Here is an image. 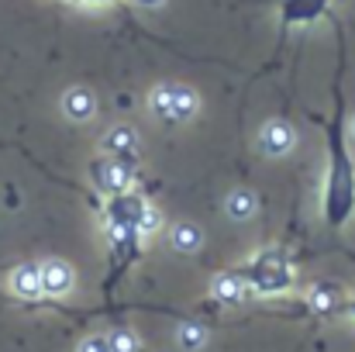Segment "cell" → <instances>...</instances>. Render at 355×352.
Segmentation results:
<instances>
[{"instance_id": "1", "label": "cell", "mask_w": 355, "mask_h": 352, "mask_svg": "<svg viewBox=\"0 0 355 352\" xmlns=\"http://www.w3.org/2000/svg\"><path fill=\"white\" fill-rule=\"evenodd\" d=\"M338 38V69L331 80V117L324 121V145H328V173H324V225L342 232L355 218V159L349 149V104H345V31L335 21Z\"/></svg>"}, {"instance_id": "2", "label": "cell", "mask_w": 355, "mask_h": 352, "mask_svg": "<svg viewBox=\"0 0 355 352\" xmlns=\"http://www.w3.org/2000/svg\"><path fill=\"white\" fill-rule=\"evenodd\" d=\"M235 273L245 283V290H255V294H283L293 283V266H290L283 249L255 252L245 266H238Z\"/></svg>"}, {"instance_id": "3", "label": "cell", "mask_w": 355, "mask_h": 352, "mask_svg": "<svg viewBox=\"0 0 355 352\" xmlns=\"http://www.w3.org/2000/svg\"><path fill=\"white\" fill-rule=\"evenodd\" d=\"M104 225L107 228H138L148 232L155 225V211L148 208V201L138 190H121L111 194L104 204Z\"/></svg>"}, {"instance_id": "4", "label": "cell", "mask_w": 355, "mask_h": 352, "mask_svg": "<svg viewBox=\"0 0 355 352\" xmlns=\"http://www.w3.org/2000/svg\"><path fill=\"white\" fill-rule=\"evenodd\" d=\"M141 235L138 228H107V255H111V273L114 280L128 273V266H135V259L141 255Z\"/></svg>"}, {"instance_id": "5", "label": "cell", "mask_w": 355, "mask_h": 352, "mask_svg": "<svg viewBox=\"0 0 355 352\" xmlns=\"http://www.w3.org/2000/svg\"><path fill=\"white\" fill-rule=\"evenodd\" d=\"M131 176H135V162H131V159L107 156V159H97V162H94V180H97V187H101L107 197H111V194H121V190H131V187H128Z\"/></svg>"}, {"instance_id": "6", "label": "cell", "mask_w": 355, "mask_h": 352, "mask_svg": "<svg viewBox=\"0 0 355 352\" xmlns=\"http://www.w3.org/2000/svg\"><path fill=\"white\" fill-rule=\"evenodd\" d=\"M328 7H331V0H276L279 31H290L297 24H311V21L324 17Z\"/></svg>"}, {"instance_id": "7", "label": "cell", "mask_w": 355, "mask_h": 352, "mask_svg": "<svg viewBox=\"0 0 355 352\" xmlns=\"http://www.w3.org/2000/svg\"><path fill=\"white\" fill-rule=\"evenodd\" d=\"M155 115L166 121H183L193 115V94L180 90V87H166L155 94Z\"/></svg>"}, {"instance_id": "8", "label": "cell", "mask_w": 355, "mask_h": 352, "mask_svg": "<svg viewBox=\"0 0 355 352\" xmlns=\"http://www.w3.org/2000/svg\"><path fill=\"white\" fill-rule=\"evenodd\" d=\"M69 290H73V269H69L66 262H59V259L42 262V294L62 297V294H69Z\"/></svg>"}, {"instance_id": "9", "label": "cell", "mask_w": 355, "mask_h": 352, "mask_svg": "<svg viewBox=\"0 0 355 352\" xmlns=\"http://www.w3.org/2000/svg\"><path fill=\"white\" fill-rule=\"evenodd\" d=\"M10 290L21 297V301H38L42 297V266H17L10 273Z\"/></svg>"}, {"instance_id": "10", "label": "cell", "mask_w": 355, "mask_h": 352, "mask_svg": "<svg viewBox=\"0 0 355 352\" xmlns=\"http://www.w3.org/2000/svg\"><path fill=\"white\" fill-rule=\"evenodd\" d=\"M94 111H97V104H94V97H90L87 90H69V94H66V115L69 117L87 121Z\"/></svg>"}, {"instance_id": "11", "label": "cell", "mask_w": 355, "mask_h": 352, "mask_svg": "<svg viewBox=\"0 0 355 352\" xmlns=\"http://www.w3.org/2000/svg\"><path fill=\"white\" fill-rule=\"evenodd\" d=\"M290 142H293V135H290L286 124H269V128H266V149H272V152H286Z\"/></svg>"}, {"instance_id": "12", "label": "cell", "mask_w": 355, "mask_h": 352, "mask_svg": "<svg viewBox=\"0 0 355 352\" xmlns=\"http://www.w3.org/2000/svg\"><path fill=\"white\" fill-rule=\"evenodd\" d=\"M204 339H207V335H204L200 325H183V328H180V346L187 352H197L204 346Z\"/></svg>"}, {"instance_id": "13", "label": "cell", "mask_w": 355, "mask_h": 352, "mask_svg": "<svg viewBox=\"0 0 355 352\" xmlns=\"http://www.w3.org/2000/svg\"><path fill=\"white\" fill-rule=\"evenodd\" d=\"M107 342H111V352H138V339L131 332H111Z\"/></svg>"}, {"instance_id": "14", "label": "cell", "mask_w": 355, "mask_h": 352, "mask_svg": "<svg viewBox=\"0 0 355 352\" xmlns=\"http://www.w3.org/2000/svg\"><path fill=\"white\" fill-rule=\"evenodd\" d=\"M80 352H111V342H107V335H90L80 342Z\"/></svg>"}, {"instance_id": "15", "label": "cell", "mask_w": 355, "mask_h": 352, "mask_svg": "<svg viewBox=\"0 0 355 352\" xmlns=\"http://www.w3.org/2000/svg\"><path fill=\"white\" fill-rule=\"evenodd\" d=\"M349 311H352V315H355V294H352V297H349Z\"/></svg>"}, {"instance_id": "16", "label": "cell", "mask_w": 355, "mask_h": 352, "mask_svg": "<svg viewBox=\"0 0 355 352\" xmlns=\"http://www.w3.org/2000/svg\"><path fill=\"white\" fill-rule=\"evenodd\" d=\"M87 3H114V0H87Z\"/></svg>"}, {"instance_id": "17", "label": "cell", "mask_w": 355, "mask_h": 352, "mask_svg": "<svg viewBox=\"0 0 355 352\" xmlns=\"http://www.w3.org/2000/svg\"><path fill=\"white\" fill-rule=\"evenodd\" d=\"M141 3H155V0H141Z\"/></svg>"}]
</instances>
